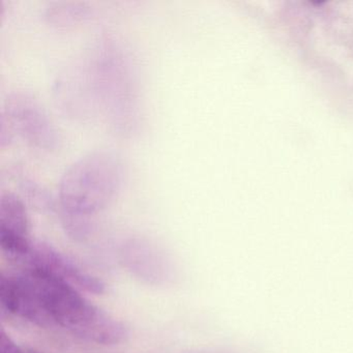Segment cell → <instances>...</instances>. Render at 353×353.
I'll return each instance as SVG.
<instances>
[{
  "label": "cell",
  "instance_id": "obj_1",
  "mask_svg": "<svg viewBox=\"0 0 353 353\" xmlns=\"http://www.w3.org/2000/svg\"><path fill=\"white\" fill-rule=\"evenodd\" d=\"M23 272L53 326L98 345L110 346L127 340L129 328L121 320L90 303L69 283L32 266H26Z\"/></svg>",
  "mask_w": 353,
  "mask_h": 353
},
{
  "label": "cell",
  "instance_id": "obj_2",
  "mask_svg": "<svg viewBox=\"0 0 353 353\" xmlns=\"http://www.w3.org/2000/svg\"><path fill=\"white\" fill-rule=\"evenodd\" d=\"M121 174V163L109 152H94L76 161L59 181L61 214L90 219L114 197Z\"/></svg>",
  "mask_w": 353,
  "mask_h": 353
},
{
  "label": "cell",
  "instance_id": "obj_3",
  "mask_svg": "<svg viewBox=\"0 0 353 353\" xmlns=\"http://www.w3.org/2000/svg\"><path fill=\"white\" fill-rule=\"evenodd\" d=\"M119 261L128 272L152 286H168L177 279L174 260L161 248L141 239H131L121 245Z\"/></svg>",
  "mask_w": 353,
  "mask_h": 353
},
{
  "label": "cell",
  "instance_id": "obj_4",
  "mask_svg": "<svg viewBox=\"0 0 353 353\" xmlns=\"http://www.w3.org/2000/svg\"><path fill=\"white\" fill-rule=\"evenodd\" d=\"M7 115L12 127L32 146L48 150L57 146V132L39 103L30 94H11L7 101Z\"/></svg>",
  "mask_w": 353,
  "mask_h": 353
},
{
  "label": "cell",
  "instance_id": "obj_5",
  "mask_svg": "<svg viewBox=\"0 0 353 353\" xmlns=\"http://www.w3.org/2000/svg\"><path fill=\"white\" fill-rule=\"evenodd\" d=\"M23 263L40 268L77 289L101 295L106 291V284L76 263L57 248L45 243H32V250Z\"/></svg>",
  "mask_w": 353,
  "mask_h": 353
},
{
  "label": "cell",
  "instance_id": "obj_6",
  "mask_svg": "<svg viewBox=\"0 0 353 353\" xmlns=\"http://www.w3.org/2000/svg\"><path fill=\"white\" fill-rule=\"evenodd\" d=\"M0 305L10 315L40 327H52L36 289L23 272L0 276Z\"/></svg>",
  "mask_w": 353,
  "mask_h": 353
},
{
  "label": "cell",
  "instance_id": "obj_7",
  "mask_svg": "<svg viewBox=\"0 0 353 353\" xmlns=\"http://www.w3.org/2000/svg\"><path fill=\"white\" fill-rule=\"evenodd\" d=\"M28 218L22 202L13 194L0 196V248L11 261L23 263L32 250Z\"/></svg>",
  "mask_w": 353,
  "mask_h": 353
},
{
  "label": "cell",
  "instance_id": "obj_8",
  "mask_svg": "<svg viewBox=\"0 0 353 353\" xmlns=\"http://www.w3.org/2000/svg\"><path fill=\"white\" fill-rule=\"evenodd\" d=\"M82 13H83L82 8H61L59 6V8H53V10H51L49 16H50L51 19H57V23H67L70 20L74 21V20L77 19Z\"/></svg>",
  "mask_w": 353,
  "mask_h": 353
},
{
  "label": "cell",
  "instance_id": "obj_9",
  "mask_svg": "<svg viewBox=\"0 0 353 353\" xmlns=\"http://www.w3.org/2000/svg\"><path fill=\"white\" fill-rule=\"evenodd\" d=\"M24 350H22L15 341L8 334L5 330H1L0 334V353H23Z\"/></svg>",
  "mask_w": 353,
  "mask_h": 353
},
{
  "label": "cell",
  "instance_id": "obj_10",
  "mask_svg": "<svg viewBox=\"0 0 353 353\" xmlns=\"http://www.w3.org/2000/svg\"><path fill=\"white\" fill-rule=\"evenodd\" d=\"M183 353H221V352H216V351H210V350H191V351H188V352H183Z\"/></svg>",
  "mask_w": 353,
  "mask_h": 353
}]
</instances>
